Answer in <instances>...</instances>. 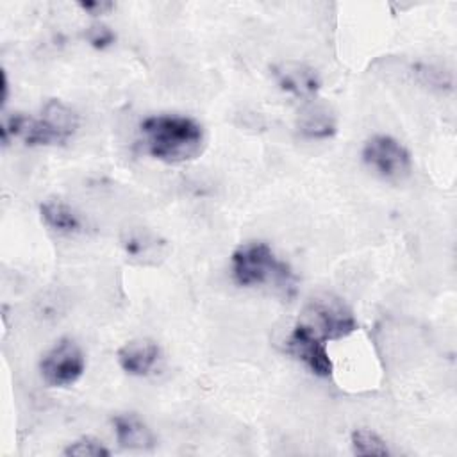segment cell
Wrapping results in <instances>:
<instances>
[{
  "instance_id": "1",
  "label": "cell",
  "mask_w": 457,
  "mask_h": 457,
  "mask_svg": "<svg viewBox=\"0 0 457 457\" xmlns=\"http://www.w3.org/2000/svg\"><path fill=\"white\" fill-rule=\"evenodd\" d=\"M146 152L162 162L179 164L196 159L205 145L202 125L180 114H154L139 125Z\"/></svg>"
},
{
  "instance_id": "2",
  "label": "cell",
  "mask_w": 457,
  "mask_h": 457,
  "mask_svg": "<svg viewBox=\"0 0 457 457\" xmlns=\"http://www.w3.org/2000/svg\"><path fill=\"white\" fill-rule=\"evenodd\" d=\"M230 270L236 284L243 287L270 282L284 291L295 287V275L291 268L284 261L277 259L271 246L264 241H248L239 245L230 255Z\"/></svg>"
},
{
  "instance_id": "3",
  "label": "cell",
  "mask_w": 457,
  "mask_h": 457,
  "mask_svg": "<svg viewBox=\"0 0 457 457\" xmlns=\"http://www.w3.org/2000/svg\"><path fill=\"white\" fill-rule=\"evenodd\" d=\"M321 341H337L357 330L352 309L334 295L314 296L302 311L298 321Z\"/></svg>"
},
{
  "instance_id": "4",
  "label": "cell",
  "mask_w": 457,
  "mask_h": 457,
  "mask_svg": "<svg viewBox=\"0 0 457 457\" xmlns=\"http://www.w3.org/2000/svg\"><path fill=\"white\" fill-rule=\"evenodd\" d=\"M361 155L368 168L389 182H402L412 170L409 150L387 134H375L368 137Z\"/></svg>"
},
{
  "instance_id": "5",
  "label": "cell",
  "mask_w": 457,
  "mask_h": 457,
  "mask_svg": "<svg viewBox=\"0 0 457 457\" xmlns=\"http://www.w3.org/2000/svg\"><path fill=\"white\" fill-rule=\"evenodd\" d=\"M86 371L82 348L70 337L59 339L41 359L39 373L50 387H68Z\"/></svg>"
},
{
  "instance_id": "6",
  "label": "cell",
  "mask_w": 457,
  "mask_h": 457,
  "mask_svg": "<svg viewBox=\"0 0 457 457\" xmlns=\"http://www.w3.org/2000/svg\"><path fill=\"white\" fill-rule=\"evenodd\" d=\"M286 352L302 361L314 375L330 377L334 364L327 352V343L309 332L303 325L296 323L286 337Z\"/></svg>"
},
{
  "instance_id": "7",
  "label": "cell",
  "mask_w": 457,
  "mask_h": 457,
  "mask_svg": "<svg viewBox=\"0 0 457 457\" xmlns=\"http://www.w3.org/2000/svg\"><path fill=\"white\" fill-rule=\"evenodd\" d=\"M161 359V346L152 339H132L116 352L120 368L134 377H145L154 371Z\"/></svg>"
},
{
  "instance_id": "8",
  "label": "cell",
  "mask_w": 457,
  "mask_h": 457,
  "mask_svg": "<svg viewBox=\"0 0 457 457\" xmlns=\"http://www.w3.org/2000/svg\"><path fill=\"white\" fill-rule=\"evenodd\" d=\"M273 77L282 91L296 98L312 100L320 87L316 70L302 62H280L273 66Z\"/></svg>"
},
{
  "instance_id": "9",
  "label": "cell",
  "mask_w": 457,
  "mask_h": 457,
  "mask_svg": "<svg viewBox=\"0 0 457 457\" xmlns=\"http://www.w3.org/2000/svg\"><path fill=\"white\" fill-rule=\"evenodd\" d=\"M116 443L125 450H152L155 436L136 414H116L112 418Z\"/></svg>"
},
{
  "instance_id": "10",
  "label": "cell",
  "mask_w": 457,
  "mask_h": 457,
  "mask_svg": "<svg viewBox=\"0 0 457 457\" xmlns=\"http://www.w3.org/2000/svg\"><path fill=\"white\" fill-rule=\"evenodd\" d=\"M296 127L305 137L327 139L336 134L337 121L327 104L312 100L300 111Z\"/></svg>"
},
{
  "instance_id": "11",
  "label": "cell",
  "mask_w": 457,
  "mask_h": 457,
  "mask_svg": "<svg viewBox=\"0 0 457 457\" xmlns=\"http://www.w3.org/2000/svg\"><path fill=\"white\" fill-rule=\"evenodd\" d=\"M39 214H41V220L45 221V225L57 232L71 234V232H79L82 227L79 214L59 198L45 200L39 205Z\"/></svg>"
},
{
  "instance_id": "12",
  "label": "cell",
  "mask_w": 457,
  "mask_h": 457,
  "mask_svg": "<svg viewBox=\"0 0 457 457\" xmlns=\"http://www.w3.org/2000/svg\"><path fill=\"white\" fill-rule=\"evenodd\" d=\"M350 446L355 455H377V457L389 455V448L386 441L370 428H355L350 434Z\"/></svg>"
},
{
  "instance_id": "13",
  "label": "cell",
  "mask_w": 457,
  "mask_h": 457,
  "mask_svg": "<svg viewBox=\"0 0 457 457\" xmlns=\"http://www.w3.org/2000/svg\"><path fill=\"white\" fill-rule=\"evenodd\" d=\"M66 457H109L111 450L93 436H82L66 445L62 450Z\"/></svg>"
},
{
  "instance_id": "14",
  "label": "cell",
  "mask_w": 457,
  "mask_h": 457,
  "mask_svg": "<svg viewBox=\"0 0 457 457\" xmlns=\"http://www.w3.org/2000/svg\"><path fill=\"white\" fill-rule=\"evenodd\" d=\"M86 39L91 43V46L98 48V50H104L107 46H111L116 39L114 32L105 27V25H93L86 30Z\"/></svg>"
},
{
  "instance_id": "15",
  "label": "cell",
  "mask_w": 457,
  "mask_h": 457,
  "mask_svg": "<svg viewBox=\"0 0 457 457\" xmlns=\"http://www.w3.org/2000/svg\"><path fill=\"white\" fill-rule=\"evenodd\" d=\"M77 5H79L82 11L93 14V16L105 14V12H109L111 9H114V4H112V2H105V0H86V2H79Z\"/></svg>"
},
{
  "instance_id": "16",
  "label": "cell",
  "mask_w": 457,
  "mask_h": 457,
  "mask_svg": "<svg viewBox=\"0 0 457 457\" xmlns=\"http://www.w3.org/2000/svg\"><path fill=\"white\" fill-rule=\"evenodd\" d=\"M7 93H9V82H7V73L2 70V104L7 102Z\"/></svg>"
}]
</instances>
